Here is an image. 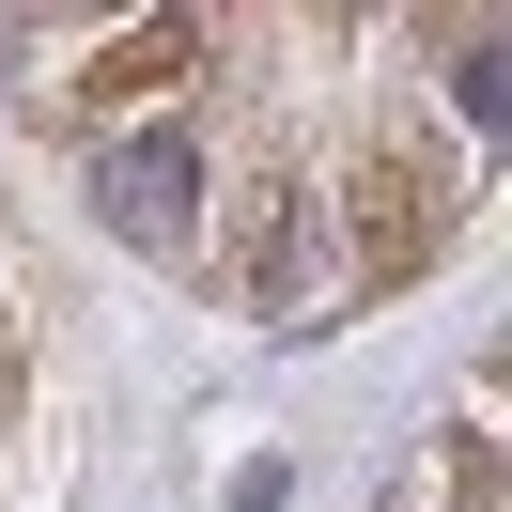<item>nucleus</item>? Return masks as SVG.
Instances as JSON below:
<instances>
[{"instance_id":"f257e3e1","label":"nucleus","mask_w":512,"mask_h":512,"mask_svg":"<svg viewBox=\"0 0 512 512\" xmlns=\"http://www.w3.org/2000/svg\"><path fill=\"white\" fill-rule=\"evenodd\" d=\"M94 202H109V233H140V249L187 264V249H202V140L171 125V109L109 125V140H94Z\"/></svg>"}]
</instances>
